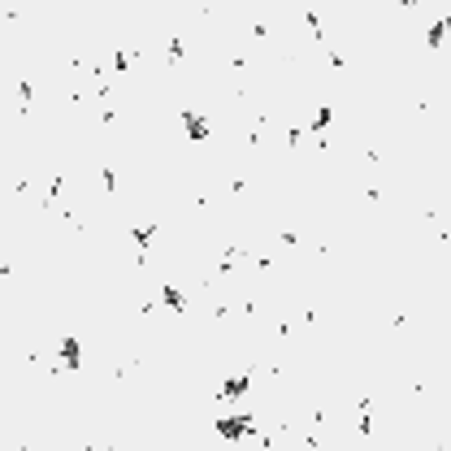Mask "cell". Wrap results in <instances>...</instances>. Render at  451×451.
Here are the masks:
<instances>
[{"mask_svg": "<svg viewBox=\"0 0 451 451\" xmlns=\"http://www.w3.org/2000/svg\"><path fill=\"white\" fill-rule=\"evenodd\" d=\"M61 356H66L70 365H78V343H74V338H66V343H61Z\"/></svg>", "mask_w": 451, "mask_h": 451, "instance_id": "6da1fadb", "label": "cell"}]
</instances>
